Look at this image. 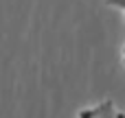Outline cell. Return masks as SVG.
<instances>
[{
  "instance_id": "1",
  "label": "cell",
  "mask_w": 125,
  "mask_h": 118,
  "mask_svg": "<svg viewBox=\"0 0 125 118\" xmlns=\"http://www.w3.org/2000/svg\"><path fill=\"white\" fill-rule=\"evenodd\" d=\"M79 118H125V112L116 107L114 101H101L92 107H83L79 112Z\"/></svg>"
},
{
  "instance_id": "2",
  "label": "cell",
  "mask_w": 125,
  "mask_h": 118,
  "mask_svg": "<svg viewBox=\"0 0 125 118\" xmlns=\"http://www.w3.org/2000/svg\"><path fill=\"white\" fill-rule=\"evenodd\" d=\"M105 4H108V7H114V9H119V11H123V15H125V0H105Z\"/></svg>"
},
{
  "instance_id": "3",
  "label": "cell",
  "mask_w": 125,
  "mask_h": 118,
  "mask_svg": "<svg viewBox=\"0 0 125 118\" xmlns=\"http://www.w3.org/2000/svg\"><path fill=\"white\" fill-rule=\"evenodd\" d=\"M123 61H125V48H123Z\"/></svg>"
}]
</instances>
